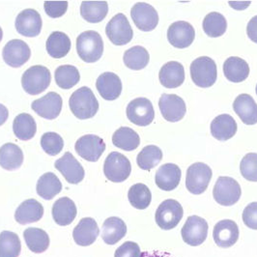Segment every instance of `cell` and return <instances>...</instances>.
<instances>
[{"mask_svg": "<svg viewBox=\"0 0 257 257\" xmlns=\"http://www.w3.org/2000/svg\"><path fill=\"white\" fill-rule=\"evenodd\" d=\"M97 90L106 101H114L122 92V82L114 73L105 72L98 77L96 82Z\"/></svg>", "mask_w": 257, "mask_h": 257, "instance_id": "44dd1931", "label": "cell"}, {"mask_svg": "<svg viewBox=\"0 0 257 257\" xmlns=\"http://www.w3.org/2000/svg\"><path fill=\"white\" fill-rule=\"evenodd\" d=\"M225 77L232 82H242L249 75V66L244 59L236 56L227 58L223 64Z\"/></svg>", "mask_w": 257, "mask_h": 257, "instance_id": "4dcf8cb0", "label": "cell"}, {"mask_svg": "<svg viewBox=\"0 0 257 257\" xmlns=\"http://www.w3.org/2000/svg\"><path fill=\"white\" fill-rule=\"evenodd\" d=\"M112 143L114 146L124 151H134L140 146L141 138L133 128L121 127L113 134Z\"/></svg>", "mask_w": 257, "mask_h": 257, "instance_id": "e575fe53", "label": "cell"}, {"mask_svg": "<svg viewBox=\"0 0 257 257\" xmlns=\"http://www.w3.org/2000/svg\"><path fill=\"white\" fill-rule=\"evenodd\" d=\"M233 109L245 125L256 124L257 103L250 95H239L233 103Z\"/></svg>", "mask_w": 257, "mask_h": 257, "instance_id": "603a6c76", "label": "cell"}, {"mask_svg": "<svg viewBox=\"0 0 257 257\" xmlns=\"http://www.w3.org/2000/svg\"><path fill=\"white\" fill-rule=\"evenodd\" d=\"M62 104V98L58 93L49 92L41 99L35 100L31 107L39 116L48 120H53L60 114Z\"/></svg>", "mask_w": 257, "mask_h": 257, "instance_id": "e0dca14e", "label": "cell"}, {"mask_svg": "<svg viewBox=\"0 0 257 257\" xmlns=\"http://www.w3.org/2000/svg\"><path fill=\"white\" fill-rule=\"evenodd\" d=\"M52 80L50 70L41 65L28 68L22 77V85L27 94L35 96L46 90Z\"/></svg>", "mask_w": 257, "mask_h": 257, "instance_id": "3957f363", "label": "cell"}, {"mask_svg": "<svg viewBox=\"0 0 257 257\" xmlns=\"http://www.w3.org/2000/svg\"><path fill=\"white\" fill-rule=\"evenodd\" d=\"M195 37L194 28L188 22L179 21L168 27L167 40L177 49H186L193 44Z\"/></svg>", "mask_w": 257, "mask_h": 257, "instance_id": "2e32d148", "label": "cell"}, {"mask_svg": "<svg viewBox=\"0 0 257 257\" xmlns=\"http://www.w3.org/2000/svg\"><path fill=\"white\" fill-rule=\"evenodd\" d=\"M75 149L82 159L95 163L99 161L105 150V143L98 136L85 135L79 138L76 142Z\"/></svg>", "mask_w": 257, "mask_h": 257, "instance_id": "4fadbf2b", "label": "cell"}, {"mask_svg": "<svg viewBox=\"0 0 257 257\" xmlns=\"http://www.w3.org/2000/svg\"><path fill=\"white\" fill-rule=\"evenodd\" d=\"M44 207L36 199H27L18 207L15 213V219L20 224L37 222L43 218Z\"/></svg>", "mask_w": 257, "mask_h": 257, "instance_id": "4316f807", "label": "cell"}, {"mask_svg": "<svg viewBox=\"0 0 257 257\" xmlns=\"http://www.w3.org/2000/svg\"><path fill=\"white\" fill-rule=\"evenodd\" d=\"M36 191L43 199L52 200L62 191V184L54 173L48 172L39 178Z\"/></svg>", "mask_w": 257, "mask_h": 257, "instance_id": "d6a6232c", "label": "cell"}, {"mask_svg": "<svg viewBox=\"0 0 257 257\" xmlns=\"http://www.w3.org/2000/svg\"><path fill=\"white\" fill-rule=\"evenodd\" d=\"M140 245L135 242H126L116 249L114 257H141Z\"/></svg>", "mask_w": 257, "mask_h": 257, "instance_id": "7dc6e473", "label": "cell"}, {"mask_svg": "<svg viewBox=\"0 0 257 257\" xmlns=\"http://www.w3.org/2000/svg\"><path fill=\"white\" fill-rule=\"evenodd\" d=\"M24 163V153L22 149L14 144L6 143L0 148V167L13 171L22 167Z\"/></svg>", "mask_w": 257, "mask_h": 257, "instance_id": "f546056e", "label": "cell"}, {"mask_svg": "<svg viewBox=\"0 0 257 257\" xmlns=\"http://www.w3.org/2000/svg\"><path fill=\"white\" fill-rule=\"evenodd\" d=\"M41 146L43 150L50 156H56L59 154L63 147V139L56 133H46L41 138Z\"/></svg>", "mask_w": 257, "mask_h": 257, "instance_id": "ee69618b", "label": "cell"}, {"mask_svg": "<svg viewBox=\"0 0 257 257\" xmlns=\"http://www.w3.org/2000/svg\"><path fill=\"white\" fill-rule=\"evenodd\" d=\"M243 221L247 227L257 230V202L249 203L244 208Z\"/></svg>", "mask_w": 257, "mask_h": 257, "instance_id": "c3c4849f", "label": "cell"}, {"mask_svg": "<svg viewBox=\"0 0 257 257\" xmlns=\"http://www.w3.org/2000/svg\"><path fill=\"white\" fill-rule=\"evenodd\" d=\"M123 60L128 69L140 71L148 65L150 56L146 49L142 46H136L125 52Z\"/></svg>", "mask_w": 257, "mask_h": 257, "instance_id": "74e56055", "label": "cell"}, {"mask_svg": "<svg viewBox=\"0 0 257 257\" xmlns=\"http://www.w3.org/2000/svg\"><path fill=\"white\" fill-rule=\"evenodd\" d=\"M45 11L51 18H60L63 16L68 9L67 1H47L44 4Z\"/></svg>", "mask_w": 257, "mask_h": 257, "instance_id": "bcb514c9", "label": "cell"}, {"mask_svg": "<svg viewBox=\"0 0 257 257\" xmlns=\"http://www.w3.org/2000/svg\"><path fill=\"white\" fill-rule=\"evenodd\" d=\"M159 107L163 117L169 122H178L187 112L184 100L174 94H164L159 100Z\"/></svg>", "mask_w": 257, "mask_h": 257, "instance_id": "ac0fdd59", "label": "cell"}, {"mask_svg": "<svg viewBox=\"0 0 257 257\" xmlns=\"http://www.w3.org/2000/svg\"><path fill=\"white\" fill-rule=\"evenodd\" d=\"M242 195L239 183L231 177L221 176L216 182L213 196L215 200L222 206H232L237 203Z\"/></svg>", "mask_w": 257, "mask_h": 257, "instance_id": "52a82bcc", "label": "cell"}, {"mask_svg": "<svg viewBox=\"0 0 257 257\" xmlns=\"http://www.w3.org/2000/svg\"><path fill=\"white\" fill-rule=\"evenodd\" d=\"M131 17L137 27L144 32L154 30L159 24L157 10L148 3H136L131 10Z\"/></svg>", "mask_w": 257, "mask_h": 257, "instance_id": "7c38bea8", "label": "cell"}, {"mask_svg": "<svg viewBox=\"0 0 257 257\" xmlns=\"http://www.w3.org/2000/svg\"><path fill=\"white\" fill-rule=\"evenodd\" d=\"M246 33L248 38L257 44V16L253 17L247 24Z\"/></svg>", "mask_w": 257, "mask_h": 257, "instance_id": "681fc988", "label": "cell"}, {"mask_svg": "<svg viewBox=\"0 0 257 257\" xmlns=\"http://www.w3.org/2000/svg\"><path fill=\"white\" fill-rule=\"evenodd\" d=\"M203 30L209 37L217 38L223 35L227 28L226 19L218 12L209 13L203 20Z\"/></svg>", "mask_w": 257, "mask_h": 257, "instance_id": "60d3db41", "label": "cell"}, {"mask_svg": "<svg viewBox=\"0 0 257 257\" xmlns=\"http://www.w3.org/2000/svg\"><path fill=\"white\" fill-rule=\"evenodd\" d=\"M73 114L80 120L89 119L99 110V102L89 87H80L75 91L69 101Z\"/></svg>", "mask_w": 257, "mask_h": 257, "instance_id": "6da1fadb", "label": "cell"}, {"mask_svg": "<svg viewBox=\"0 0 257 257\" xmlns=\"http://www.w3.org/2000/svg\"><path fill=\"white\" fill-rule=\"evenodd\" d=\"M127 226L123 219L111 217L105 219L102 228V239L105 244H115L125 237Z\"/></svg>", "mask_w": 257, "mask_h": 257, "instance_id": "f1b7e54d", "label": "cell"}, {"mask_svg": "<svg viewBox=\"0 0 257 257\" xmlns=\"http://www.w3.org/2000/svg\"><path fill=\"white\" fill-rule=\"evenodd\" d=\"M181 176L180 167L174 164H166L158 169L155 176V182L161 190L170 192L178 187L180 184Z\"/></svg>", "mask_w": 257, "mask_h": 257, "instance_id": "7402d4cb", "label": "cell"}, {"mask_svg": "<svg viewBox=\"0 0 257 257\" xmlns=\"http://www.w3.org/2000/svg\"><path fill=\"white\" fill-rule=\"evenodd\" d=\"M3 60L13 68H20L26 64L31 56V51L26 42L20 39L9 41L2 51Z\"/></svg>", "mask_w": 257, "mask_h": 257, "instance_id": "5bb4252c", "label": "cell"}, {"mask_svg": "<svg viewBox=\"0 0 257 257\" xmlns=\"http://www.w3.org/2000/svg\"><path fill=\"white\" fill-rule=\"evenodd\" d=\"M24 238L28 248L35 253L45 252L50 245V237L41 228L29 227L24 232Z\"/></svg>", "mask_w": 257, "mask_h": 257, "instance_id": "d590c367", "label": "cell"}, {"mask_svg": "<svg viewBox=\"0 0 257 257\" xmlns=\"http://www.w3.org/2000/svg\"><path fill=\"white\" fill-rule=\"evenodd\" d=\"M212 178V170L203 163H195L188 168L186 187L193 194L204 193Z\"/></svg>", "mask_w": 257, "mask_h": 257, "instance_id": "9c48e42d", "label": "cell"}, {"mask_svg": "<svg viewBox=\"0 0 257 257\" xmlns=\"http://www.w3.org/2000/svg\"><path fill=\"white\" fill-rule=\"evenodd\" d=\"M182 238L186 244L197 246L205 242L208 234V223L198 216H191L186 220L182 230Z\"/></svg>", "mask_w": 257, "mask_h": 257, "instance_id": "8fae6325", "label": "cell"}, {"mask_svg": "<svg viewBox=\"0 0 257 257\" xmlns=\"http://www.w3.org/2000/svg\"><path fill=\"white\" fill-rule=\"evenodd\" d=\"M239 228L235 221L231 219H223L219 221L213 231V238L219 247H230L239 239Z\"/></svg>", "mask_w": 257, "mask_h": 257, "instance_id": "ffe728a7", "label": "cell"}, {"mask_svg": "<svg viewBox=\"0 0 257 257\" xmlns=\"http://www.w3.org/2000/svg\"><path fill=\"white\" fill-rule=\"evenodd\" d=\"M9 111L5 105L0 103V126H2L8 119Z\"/></svg>", "mask_w": 257, "mask_h": 257, "instance_id": "816d5d0a", "label": "cell"}, {"mask_svg": "<svg viewBox=\"0 0 257 257\" xmlns=\"http://www.w3.org/2000/svg\"><path fill=\"white\" fill-rule=\"evenodd\" d=\"M77 52L81 60L86 63L97 62L103 55L102 36L94 30L80 33L77 38Z\"/></svg>", "mask_w": 257, "mask_h": 257, "instance_id": "7a4b0ae2", "label": "cell"}, {"mask_svg": "<svg viewBox=\"0 0 257 257\" xmlns=\"http://www.w3.org/2000/svg\"><path fill=\"white\" fill-rule=\"evenodd\" d=\"M54 167L70 184L77 185L84 179L85 172L83 167L70 152H66L63 157L58 159L55 162Z\"/></svg>", "mask_w": 257, "mask_h": 257, "instance_id": "9a60e30c", "label": "cell"}, {"mask_svg": "<svg viewBox=\"0 0 257 257\" xmlns=\"http://www.w3.org/2000/svg\"><path fill=\"white\" fill-rule=\"evenodd\" d=\"M55 82L62 89H71L80 79L79 72L75 66L62 65L55 70Z\"/></svg>", "mask_w": 257, "mask_h": 257, "instance_id": "f35d334b", "label": "cell"}, {"mask_svg": "<svg viewBox=\"0 0 257 257\" xmlns=\"http://www.w3.org/2000/svg\"><path fill=\"white\" fill-rule=\"evenodd\" d=\"M183 215V207L177 200L167 199L158 207L155 219L160 228L164 230H170L178 225Z\"/></svg>", "mask_w": 257, "mask_h": 257, "instance_id": "5b68a950", "label": "cell"}, {"mask_svg": "<svg viewBox=\"0 0 257 257\" xmlns=\"http://www.w3.org/2000/svg\"><path fill=\"white\" fill-rule=\"evenodd\" d=\"M162 159V150L156 145H148L145 146L138 155L137 163L143 170H151L161 163Z\"/></svg>", "mask_w": 257, "mask_h": 257, "instance_id": "7bdbcfd3", "label": "cell"}, {"mask_svg": "<svg viewBox=\"0 0 257 257\" xmlns=\"http://www.w3.org/2000/svg\"><path fill=\"white\" fill-rule=\"evenodd\" d=\"M211 134L219 142L232 139L237 133V123L229 114L217 116L211 123Z\"/></svg>", "mask_w": 257, "mask_h": 257, "instance_id": "83f0119b", "label": "cell"}, {"mask_svg": "<svg viewBox=\"0 0 257 257\" xmlns=\"http://www.w3.org/2000/svg\"><path fill=\"white\" fill-rule=\"evenodd\" d=\"M240 171L245 180L257 182V154L245 155L240 165Z\"/></svg>", "mask_w": 257, "mask_h": 257, "instance_id": "f6af8a7d", "label": "cell"}, {"mask_svg": "<svg viewBox=\"0 0 257 257\" xmlns=\"http://www.w3.org/2000/svg\"><path fill=\"white\" fill-rule=\"evenodd\" d=\"M160 82L167 88H177L185 80V69L177 61H170L164 65L159 73Z\"/></svg>", "mask_w": 257, "mask_h": 257, "instance_id": "d4e9b609", "label": "cell"}, {"mask_svg": "<svg viewBox=\"0 0 257 257\" xmlns=\"http://www.w3.org/2000/svg\"><path fill=\"white\" fill-rule=\"evenodd\" d=\"M77 206L69 197H61L55 201L52 207L54 221L61 226L71 224L77 217Z\"/></svg>", "mask_w": 257, "mask_h": 257, "instance_id": "484cf974", "label": "cell"}, {"mask_svg": "<svg viewBox=\"0 0 257 257\" xmlns=\"http://www.w3.org/2000/svg\"><path fill=\"white\" fill-rule=\"evenodd\" d=\"M15 136L21 141H29L34 138L37 132V125L34 118L28 113H21L14 120Z\"/></svg>", "mask_w": 257, "mask_h": 257, "instance_id": "8d00e7d4", "label": "cell"}, {"mask_svg": "<svg viewBox=\"0 0 257 257\" xmlns=\"http://www.w3.org/2000/svg\"><path fill=\"white\" fill-rule=\"evenodd\" d=\"M105 34L109 41L116 46L127 45L134 36L128 19L122 13L117 14L107 23L105 26Z\"/></svg>", "mask_w": 257, "mask_h": 257, "instance_id": "ba28073f", "label": "cell"}, {"mask_svg": "<svg viewBox=\"0 0 257 257\" xmlns=\"http://www.w3.org/2000/svg\"><path fill=\"white\" fill-rule=\"evenodd\" d=\"M108 13L105 1H83L80 5V15L88 23L97 24L104 20Z\"/></svg>", "mask_w": 257, "mask_h": 257, "instance_id": "836d02e7", "label": "cell"}, {"mask_svg": "<svg viewBox=\"0 0 257 257\" xmlns=\"http://www.w3.org/2000/svg\"><path fill=\"white\" fill-rule=\"evenodd\" d=\"M255 91H256V95H257V85H256V88H255Z\"/></svg>", "mask_w": 257, "mask_h": 257, "instance_id": "db71d44e", "label": "cell"}, {"mask_svg": "<svg viewBox=\"0 0 257 257\" xmlns=\"http://www.w3.org/2000/svg\"><path fill=\"white\" fill-rule=\"evenodd\" d=\"M141 257H175L173 254L163 250H151V251H143Z\"/></svg>", "mask_w": 257, "mask_h": 257, "instance_id": "f907efd6", "label": "cell"}, {"mask_svg": "<svg viewBox=\"0 0 257 257\" xmlns=\"http://www.w3.org/2000/svg\"><path fill=\"white\" fill-rule=\"evenodd\" d=\"M128 198L131 205L139 210H144L150 205L152 200V194L149 188L142 184H136L128 190Z\"/></svg>", "mask_w": 257, "mask_h": 257, "instance_id": "ab89813d", "label": "cell"}, {"mask_svg": "<svg viewBox=\"0 0 257 257\" xmlns=\"http://www.w3.org/2000/svg\"><path fill=\"white\" fill-rule=\"evenodd\" d=\"M132 171L128 158L118 152H111L104 161L103 173L107 180L121 183L127 180Z\"/></svg>", "mask_w": 257, "mask_h": 257, "instance_id": "8992f818", "label": "cell"}, {"mask_svg": "<svg viewBox=\"0 0 257 257\" xmlns=\"http://www.w3.org/2000/svg\"><path fill=\"white\" fill-rule=\"evenodd\" d=\"M126 112L128 120L140 127L148 126L155 118L153 104L147 98H137L133 100L128 103Z\"/></svg>", "mask_w": 257, "mask_h": 257, "instance_id": "30bf717a", "label": "cell"}, {"mask_svg": "<svg viewBox=\"0 0 257 257\" xmlns=\"http://www.w3.org/2000/svg\"><path fill=\"white\" fill-rule=\"evenodd\" d=\"M2 37H3V31H2V28L0 27V42L2 40Z\"/></svg>", "mask_w": 257, "mask_h": 257, "instance_id": "f5cc1de1", "label": "cell"}, {"mask_svg": "<svg viewBox=\"0 0 257 257\" xmlns=\"http://www.w3.org/2000/svg\"><path fill=\"white\" fill-rule=\"evenodd\" d=\"M190 70L192 79L198 87H211L217 80V65L208 56H201L193 60Z\"/></svg>", "mask_w": 257, "mask_h": 257, "instance_id": "277c9868", "label": "cell"}, {"mask_svg": "<svg viewBox=\"0 0 257 257\" xmlns=\"http://www.w3.org/2000/svg\"><path fill=\"white\" fill-rule=\"evenodd\" d=\"M15 26L21 35L36 37L41 33L43 22L41 15L36 10L26 9L18 15Z\"/></svg>", "mask_w": 257, "mask_h": 257, "instance_id": "d6986e66", "label": "cell"}, {"mask_svg": "<svg viewBox=\"0 0 257 257\" xmlns=\"http://www.w3.org/2000/svg\"><path fill=\"white\" fill-rule=\"evenodd\" d=\"M100 234L96 220L92 218L82 219L73 231V238L78 245L88 246L93 244Z\"/></svg>", "mask_w": 257, "mask_h": 257, "instance_id": "cb8c5ba5", "label": "cell"}, {"mask_svg": "<svg viewBox=\"0 0 257 257\" xmlns=\"http://www.w3.org/2000/svg\"><path fill=\"white\" fill-rule=\"evenodd\" d=\"M71 46L69 36L61 31L53 32L47 40V52L56 59L66 56L71 50Z\"/></svg>", "mask_w": 257, "mask_h": 257, "instance_id": "1f68e13d", "label": "cell"}, {"mask_svg": "<svg viewBox=\"0 0 257 257\" xmlns=\"http://www.w3.org/2000/svg\"><path fill=\"white\" fill-rule=\"evenodd\" d=\"M22 244L19 236L11 231L0 233V257H19Z\"/></svg>", "mask_w": 257, "mask_h": 257, "instance_id": "b9f144b4", "label": "cell"}]
</instances>
